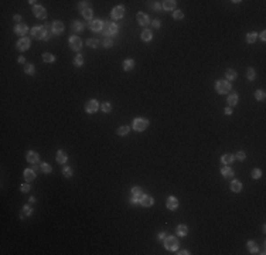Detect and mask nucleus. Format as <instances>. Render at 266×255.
Listing matches in <instances>:
<instances>
[{
	"label": "nucleus",
	"mask_w": 266,
	"mask_h": 255,
	"mask_svg": "<svg viewBox=\"0 0 266 255\" xmlns=\"http://www.w3.org/2000/svg\"><path fill=\"white\" fill-rule=\"evenodd\" d=\"M102 31H103V34H105V37H110V36L117 34L119 29H117V24H115V23L105 21V23H103V29H102Z\"/></svg>",
	"instance_id": "nucleus-1"
},
{
	"label": "nucleus",
	"mask_w": 266,
	"mask_h": 255,
	"mask_svg": "<svg viewBox=\"0 0 266 255\" xmlns=\"http://www.w3.org/2000/svg\"><path fill=\"white\" fill-rule=\"evenodd\" d=\"M178 245H180V241L176 237H166L164 238V247H166V249L176 251V249H178Z\"/></svg>",
	"instance_id": "nucleus-2"
},
{
	"label": "nucleus",
	"mask_w": 266,
	"mask_h": 255,
	"mask_svg": "<svg viewBox=\"0 0 266 255\" xmlns=\"http://www.w3.org/2000/svg\"><path fill=\"white\" fill-rule=\"evenodd\" d=\"M215 88H217V92H218V94H228V92L231 91V84H229L228 81L219 79V81H217Z\"/></svg>",
	"instance_id": "nucleus-3"
},
{
	"label": "nucleus",
	"mask_w": 266,
	"mask_h": 255,
	"mask_svg": "<svg viewBox=\"0 0 266 255\" xmlns=\"http://www.w3.org/2000/svg\"><path fill=\"white\" fill-rule=\"evenodd\" d=\"M149 126V121H146V119H135L133 121V129L135 130H138V132H143V130H146Z\"/></svg>",
	"instance_id": "nucleus-4"
},
{
	"label": "nucleus",
	"mask_w": 266,
	"mask_h": 255,
	"mask_svg": "<svg viewBox=\"0 0 266 255\" xmlns=\"http://www.w3.org/2000/svg\"><path fill=\"white\" fill-rule=\"evenodd\" d=\"M69 47H71V50H75V51L81 50V47H82V41H81V38H79V37H76V36L69 37Z\"/></svg>",
	"instance_id": "nucleus-5"
},
{
	"label": "nucleus",
	"mask_w": 266,
	"mask_h": 255,
	"mask_svg": "<svg viewBox=\"0 0 266 255\" xmlns=\"http://www.w3.org/2000/svg\"><path fill=\"white\" fill-rule=\"evenodd\" d=\"M31 36L37 40H45V30L44 27H34L31 30Z\"/></svg>",
	"instance_id": "nucleus-6"
},
{
	"label": "nucleus",
	"mask_w": 266,
	"mask_h": 255,
	"mask_svg": "<svg viewBox=\"0 0 266 255\" xmlns=\"http://www.w3.org/2000/svg\"><path fill=\"white\" fill-rule=\"evenodd\" d=\"M98 108H99V104H98V101H95V99H91V101H88L85 104V111L88 114H94V112H96Z\"/></svg>",
	"instance_id": "nucleus-7"
},
{
	"label": "nucleus",
	"mask_w": 266,
	"mask_h": 255,
	"mask_svg": "<svg viewBox=\"0 0 266 255\" xmlns=\"http://www.w3.org/2000/svg\"><path fill=\"white\" fill-rule=\"evenodd\" d=\"M130 193H132V199H130V200H132L133 204H136V203L140 201V199H142V196H143V194H142V190H140L139 187H133Z\"/></svg>",
	"instance_id": "nucleus-8"
},
{
	"label": "nucleus",
	"mask_w": 266,
	"mask_h": 255,
	"mask_svg": "<svg viewBox=\"0 0 266 255\" xmlns=\"http://www.w3.org/2000/svg\"><path fill=\"white\" fill-rule=\"evenodd\" d=\"M139 203H140L143 207H151V206L154 204V200H153V197H150V196H147V194H143Z\"/></svg>",
	"instance_id": "nucleus-9"
},
{
	"label": "nucleus",
	"mask_w": 266,
	"mask_h": 255,
	"mask_svg": "<svg viewBox=\"0 0 266 255\" xmlns=\"http://www.w3.org/2000/svg\"><path fill=\"white\" fill-rule=\"evenodd\" d=\"M33 11H34L35 17H38V19H45L47 17V11H45L43 6H34Z\"/></svg>",
	"instance_id": "nucleus-10"
},
{
	"label": "nucleus",
	"mask_w": 266,
	"mask_h": 255,
	"mask_svg": "<svg viewBox=\"0 0 266 255\" xmlns=\"http://www.w3.org/2000/svg\"><path fill=\"white\" fill-rule=\"evenodd\" d=\"M123 13H125V7L123 6H116V7H113V10H112V17L113 19H122L123 17Z\"/></svg>",
	"instance_id": "nucleus-11"
},
{
	"label": "nucleus",
	"mask_w": 266,
	"mask_h": 255,
	"mask_svg": "<svg viewBox=\"0 0 266 255\" xmlns=\"http://www.w3.org/2000/svg\"><path fill=\"white\" fill-rule=\"evenodd\" d=\"M17 48L22 50V51L28 50V48H30V40H28V38H20V40L17 41Z\"/></svg>",
	"instance_id": "nucleus-12"
},
{
	"label": "nucleus",
	"mask_w": 266,
	"mask_h": 255,
	"mask_svg": "<svg viewBox=\"0 0 266 255\" xmlns=\"http://www.w3.org/2000/svg\"><path fill=\"white\" fill-rule=\"evenodd\" d=\"M138 21L140 26H147L149 24V17H147V14H144L143 11H139L138 13Z\"/></svg>",
	"instance_id": "nucleus-13"
},
{
	"label": "nucleus",
	"mask_w": 266,
	"mask_h": 255,
	"mask_svg": "<svg viewBox=\"0 0 266 255\" xmlns=\"http://www.w3.org/2000/svg\"><path fill=\"white\" fill-rule=\"evenodd\" d=\"M166 204H167V208H169V210H176V208L178 207V200H177L176 197H169Z\"/></svg>",
	"instance_id": "nucleus-14"
},
{
	"label": "nucleus",
	"mask_w": 266,
	"mask_h": 255,
	"mask_svg": "<svg viewBox=\"0 0 266 255\" xmlns=\"http://www.w3.org/2000/svg\"><path fill=\"white\" fill-rule=\"evenodd\" d=\"M53 31L54 34H61L64 31V24L61 21H54L53 23Z\"/></svg>",
	"instance_id": "nucleus-15"
},
{
	"label": "nucleus",
	"mask_w": 266,
	"mask_h": 255,
	"mask_svg": "<svg viewBox=\"0 0 266 255\" xmlns=\"http://www.w3.org/2000/svg\"><path fill=\"white\" fill-rule=\"evenodd\" d=\"M102 29H103V21L94 20L91 23V30H92V31H101Z\"/></svg>",
	"instance_id": "nucleus-16"
},
{
	"label": "nucleus",
	"mask_w": 266,
	"mask_h": 255,
	"mask_svg": "<svg viewBox=\"0 0 266 255\" xmlns=\"http://www.w3.org/2000/svg\"><path fill=\"white\" fill-rule=\"evenodd\" d=\"M14 33H16L17 36H24V34L27 33V26H26V24H17V26L14 27Z\"/></svg>",
	"instance_id": "nucleus-17"
},
{
	"label": "nucleus",
	"mask_w": 266,
	"mask_h": 255,
	"mask_svg": "<svg viewBox=\"0 0 266 255\" xmlns=\"http://www.w3.org/2000/svg\"><path fill=\"white\" fill-rule=\"evenodd\" d=\"M67 160H68L67 153L63 152V150H58V152H57V162H58V163H61V164H64Z\"/></svg>",
	"instance_id": "nucleus-18"
},
{
	"label": "nucleus",
	"mask_w": 266,
	"mask_h": 255,
	"mask_svg": "<svg viewBox=\"0 0 266 255\" xmlns=\"http://www.w3.org/2000/svg\"><path fill=\"white\" fill-rule=\"evenodd\" d=\"M24 179L28 181V183L34 180V179H35V173H34V170H31V169L24 170Z\"/></svg>",
	"instance_id": "nucleus-19"
},
{
	"label": "nucleus",
	"mask_w": 266,
	"mask_h": 255,
	"mask_svg": "<svg viewBox=\"0 0 266 255\" xmlns=\"http://www.w3.org/2000/svg\"><path fill=\"white\" fill-rule=\"evenodd\" d=\"M27 162H28V163H33V164L37 163V162H38V155H37L35 152H28V153H27Z\"/></svg>",
	"instance_id": "nucleus-20"
},
{
	"label": "nucleus",
	"mask_w": 266,
	"mask_h": 255,
	"mask_svg": "<svg viewBox=\"0 0 266 255\" xmlns=\"http://www.w3.org/2000/svg\"><path fill=\"white\" fill-rule=\"evenodd\" d=\"M133 67H135V61H133L132 58L125 60V63H123V70H125V71H130V70H133Z\"/></svg>",
	"instance_id": "nucleus-21"
},
{
	"label": "nucleus",
	"mask_w": 266,
	"mask_h": 255,
	"mask_svg": "<svg viewBox=\"0 0 266 255\" xmlns=\"http://www.w3.org/2000/svg\"><path fill=\"white\" fill-rule=\"evenodd\" d=\"M140 37H142V40H143V41H150L153 36H151V31H150V30L144 29V30L142 31V34H140Z\"/></svg>",
	"instance_id": "nucleus-22"
},
{
	"label": "nucleus",
	"mask_w": 266,
	"mask_h": 255,
	"mask_svg": "<svg viewBox=\"0 0 266 255\" xmlns=\"http://www.w3.org/2000/svg\"><path fill=\"white\" fill-rule=\"evenodd\" d=\"M176 7V1L174 0H166V1H163V9H166V10H173Z\"/></svg>",
	"instance_id": "nucleus-23"
},
{
	"label": "nucleus",
	"mask_w": 266,
	"mask_h": 255,
	"mask_svg": "<svg viewBox=\"0 0 266 255\" xmlns=\"http://www.w3.org/2000/svg\"><path fill=\"white\" fill-rule=\"evenodd\" d=\"M241 189H242V184H241V181L234 180L232 183H231V190L234 191V193H238V191H241Z\"/></svg>",
	"instance_id": "nucleus-24"
},
{
	"label": "nucleus",
	"mask_w": 266,
	"mask_h": 255,
	"mask_svg": "<svg viewBox=\"0 0 266 255\" xmlns=\"http://www.w3.org/2000/svg\"><path fill=\"white\" fill-rule=\"evenodd\" d=\"M44 30H45V40H48L51 36L54 34L53 31V24H45L44 26Z\"/></svg>",
	"instance_id": "nucleus-25"
},
{
	"label": "nucleus",
	"mask_w": 266,
	"mask_h": 255,
	"mask_svg": "<svg viewBox=\"0 0 266 255\" xmlns=\"http://www.w3.org/2000/svg\"><path fill=\"white\" fill-rule=\"evenodd\" d=\"M221 174H222L224 177H232L234 176V170L231 169V167H222L221 169Z\"/></svg>",
	"instance_id": "nucleus-26"
},
{
	"label": "nucleus",
	"mask_w": 266,
	"mask_h": 255,
	"mask_svg": "<svg viewBox=\"0 0 266 255\" xmlns=\"http://www.w3.org/2000/svg\"><path fill=\"white\" fill-rule=\"evenodd\" d=\"M31 214H33L31 207H30V206H24V207H23V212L20 214V217L24 218V217H28V215H31Z\"/></svg>",
	"instance_id": "nucleus-27"
},
{
	"label": "nucleus",
	"mask_w": 266,
	"mask_h": 255,
	"mask_svg": "<svg viewBox=\"0 0 266 255\" xmlns=\"http://www.w3.org/2000/svg\"><path fill=\"white\" fill-rule=\"evenodd\" d=\"M177 234L178 235H181V237H184V235H187L188 234V228H187V225H178L177 227Z\"/></svg>",
	"instance_id": "nucleus-28"
},
{
	"label": "nucleus",
	"mask_w": 266,
	"mask_h": 255,
	"mask_svg": "<svg viewBox=\"0 0 266 255\" xmlns=\"http://www.w3.org/2000/svg\"><path fill=\"white\" fill-rule=\"evenodd\" d=\"M236 104H238V95L236 94H231V95L228 96V105L235 106Z\"/></svg>",
	"instance_id": "nucleus-29"
},
{
	"label": "nucleus",
	"mask_w": 266,
	"mask_h": 255,
	"mask_svg": "<svg viewBox=\"0 0 266 255\" xmlns=\"http://www.w3.org/2000/svg\"><path fill=\"white\" fill-rule=\"evenodd\" d=\"M221 162H222L224 164L232 163V162H234V155H224L222 157H221Z\"/></svg>",
	"instance_id": "nucleus-30"
},
{
	"label": "nucleus",
	"mask_w": 266,
	"mask_h": 255,
	"mask_svg": "<svg viewBox=\"0 0 266 255\" xmlns=\"http://www.w3.org/2000/svg\"><path fill=\"white\" fill-rule=\"evenodd\" d=\"M129 130H130L129 126H120V128H117V135L119 136H126L129 133Z\"/></svg>",
	"instance_id": "nucleus-31"
},
{
	"label": "nucleus",
	"mask_w": 266,
	"mask_h": 255,
	"mask_svg": "<svg viewBox=\"0 0 266 255\" xmlns=\"http://www.w3.org/2000/svg\"><path fill=\"white\" fill-rule=\"evenodd\" d=\"M248 248H249V251H251L252 254H258V252H259V248H258V245H256L253 241H249V242H248Z\"/></svg>",
	"instance_id": "nucleus-32"
},
{
	"label": "nucleus",
	"mask_w": 266,
	"mask_h": 255,
	"mask_svg": "<svg viewBox=\"0 0 266 255\" xmlns=\"http://www.w3.org/2000/svg\"><path fill=\"white\" fill-rule=\"evenodd\" d=\"M43 60L45 63H54L55 61V57L51 53H44L43 54Z\"/></svg>",
	"instance_id": "nucleus-33"
},
{
	"label": "nucleus",
	"mask_w": 266,
	"mask_h": 255,
	"mask_svg": "<svg viewBox=\"0 0 266 255\" xmlns=\"http://www.w3.org/2000/svg\"><path fill=\"white\" fill-rule=\"evenodd\" d=\"M246 77H248V79H251V81H253L256 78V72L253 68H248L246 70Z\"/></svg>",
	"instance_id": "nucleus-34"
},
{
	"label": "nucleus",
	"mask_w": 266,
	"mask_h": 255,
	"mask_svg": "<svg viewBox=\"0 0 266 255\" xmlns=\"http://www.w3.org/2000/svg\"><path fill=\"white\" fill-rule=\"evenodd\" d=\"M102 45H103V47H106V48H110V47L113 45L112 38H110V37H105V38L102 40Z\"/></svg>",
	"instance_id": "nucleus-35"
},
{
	"label": "nucleus",
	"mask_w": 266,
	"mask_h": 255,
	"mask_svg": "<svg viewBox=\"0 0 266 255\" xmlns=\"http://www.w3.org/2000/svg\"><path fill=\"white\" fill-rule=\"evenodd\" d=\"M256 38H258V34H256V33H249V34H246V41L248 42H255Z\"/></svg>",
	"instance_id": "nucleus-36"
},
{
	"label": "nucleus",
	"mask_w": 266,
	"mask_h": 255,
	"mask_svg": "<svg viewBox=\"0 0 266 255\" xmlns=\"http://www.w3.org/2000/svg\"><path fill=\"white\" fill-rule=\"evenodd\" d=\"M82 64H84V57L78 54V55H76V57L74 58V65H76V67H81Z\"/></svg>",
	"instance_id": "nucleus-37"
},
{
	"label": "nucleus",
	"mask_w": 266,
	"mask_h": 255,
	"mask_svg": "<svg viewBox=\"0 0 266 255\" xmlns=\"http://www.w3.org/2000/svg\"><path fill=\"white\" fill-rule=\"evenodd\" d=\"M86 9H91V7H89V3H88V1H81V3L78 4V10L81 11V13H82L84 10H86Z\"/></svg>",
	"instance_id": "nucleus-38"
},
{
	"label": "nucleus",
	"mask_w": 266,
	"mask_h": 255,
	"mask_svg": "<svg viewBox=\"0 0 266 255\" xmlns=\"http://www.w3.org/2000/svg\"><path fill=\"white\" fill-rule=\"evenodd\" d=\"M82 29H84L82 23H79V21H74V23H72V30H75V31H81Z\"/></svg>",
	"instance_id": "nucleus-39"
},
{
	"label": "nucleus",
	"mask_w": 266,
	"mask_h": 255,
	"mask_svg": "<svg viewBox=\"0 0 266 255\" xmlns=\"http://www.w3.org/2000/svg\"><path fill=\"white\" fill-rule=\"evenodd\" d=\"M24 71H26V74L33 75V74H34V65H31V64H27V65L24 67Z\"/></svg>",
	"instance_id": "nucleus-40"
},
{
	"label": "nucleus",
	"mask_w": 266,
	"mask_h": 255,
	"mask_svg": "<svg viewBox=\"0 0 266 255\" xmlns=\"http://www.w3.org/2000/svg\"><path fill=\"white\" fill-rule=\"evenodd\" d=\"M88 45L92 47V48H98L99 47V41L95 40V38H91V40H88Z\"/></svg>",
	"instance_id": "nucleus-41"
},
{
	"label": "nucleus",
	"mask_w": 266,
	"mask_h": 255,
	"mask_svg": "<svg viewBox=\"0 0 266 255\" xmlns=\"http://www.w3.org/2000/svg\"><path fill=\"white\" fill-rule=\"evenodd\" d=\"M41 170H43V173H51L53 167H51L48 163H43V164H41Z\"/></svg>",
	"instance_id": "nucleus-42"
},
{
	"label": "nucleus",
	"mask_w": 266,
	"mask_h": 255,
	"mask_svg": "<svg viewBox=\"0 0 266 255\" xmlns=\"http://www.w3.org/2000/svg\"><path fill=\"white\" fill-rule=\"evenodd\" d=\"M82 16L85 17L86 20H91V19H92V10H91V9H86V10H84V11H82Z\"/></svg>",
	"instance_id": "nucleus-43"
},
{
	"label": "nucleus",
	"mask_w": 266,
	"mask_h": 255,
	"mask_svg": "<svg viewBox=\"0 0 266 255\" xmlns=\"http://www.w3.org/2000/svg\"><path fill=\"white\" fill-rule=\"evenodd\" d=\"M255 98L258 101H263V99H265V92H263V91H256Z\"/></svg>",
	"instance_id": "nucleus-44"
},
{
	"label": "nucleus",
	"mask_w": 266,
	"mask_h": 255,
	"mask_svg": "<svg viewBox=\"0 0 266 255\" xmlns=\"http://www.w3.org/2000/svg\"><path fill=\"white\" fill-rule=\"evenodd\" d=\"M226 78L228 79H235L236 78V72H235L234 70H228L226 71Z\"/></svg>",
	"instance_id": "nucleus-45"
},
{
	"label": "nucleus",
	"mask_w": 266,
	"mask_h": 255,
	"mask_svg": "<svg viewBox=\"0 0 266 255\" xmlns=\"http://www.w3.org/2000/svg\"><path fill=\"white\" fill-rule=\"evenodd\" d=\"M63 174H64L65 177H71V176H72V169H71V167H64Z\"/></svg>",
	"instance_id": "nucleus-46"
},
{
	"label": "nucleus",
	"mask_w": 266,
	"mask_h": 255,
	"mask_svg": "<svg viewBox=\"0 0 266 255\" xmlns=\"http://www.w3.org/2000/svg\"><path fill=\"white\" fill-rule=\"evenodd\" d=\"M102 111H103V112H110V111H112V105H110L109 102L102 104Z\"/></svg>",
	"instance_id": "nucleus-47"
},
{
	"label": "nucleus",
	"mask_w": 266,
	"mask_h": 255,
	"mask_svg": "<svg viewBox=\"0 0 266 255\" xmlns=\"http://www.w3.org/2000/svg\"><path fill=\"white\" fill-rule=\"evenodd\" d=\"M260 176H262V171H260L259 169H253V170H252V177H253V179H259Z\"/></svg>",
	"instance_id": "nucleus-48"
},
{
	"label": "nucleus",
	"mask_w": 266,
	"mask_h": 255,
	"mask_svg": "<svg viewBox=\"0 0 266 255\" xmlns=\"http://www.w3.org/2000/svg\"><path fill=\"white\" fill-rule=\"evenodd\" d=\"M183 11H180V10H176L174 11V14H173V17L176 19V20H180V19H183Z\"/></svg>",
	"instance_id": "nucleus-49"
},
{
	"label": "nucleus",
	"mask_w": 266,
	"mask_h": 255,
	"mask_svg": "<svg viewBox=\"0 0 266 255\" xmlns=\"http://www.w3.org/2000/svg\"><path fill=\"white\" fill-rule=\"evenodd\" d=\"M235 157H236L238 160H244L245 157H246V155H245L244 152H238V153L235 155Z\"/></svg>",
	"instance_id": "nucleus-50"
},
{
	"label": "nucleus",
	"mask_w": 266,
	"mask_h": 255,
	"mask_svg": "<svg viewBox=\"0 0 266 255\" xmlns=\"http://www.w3.org/2000/svg\"><path fill=\"white\" fill-rule=\"evenodd\" d=\"M20 190H22L23 193H27V191H30V184H22Z\"/></svg>",
	"instance_id": "nucleus-51"
},
{
	"label": "nucleus",
	"mask_w": 266,
	"mask_h": 255,
	"mask_svg": "<svg viewBox=\"0 0 266 255\" xmlns=\"http://www.w3.org/2000/svg\"><path fill=\"white\" fill-rule=\"evenodd\" d=\"M151 24H153V27H154V29H160V24H161V23H160V20H153Z\"/></svg>",
	"instance_id": "nucleus-52"
},
{
	"label": "nucleus",
	"mask_w": 266,
	"mask_h": 255,
	"mask_svg": "<svg viewBox=\"0 0 266 255\" xmlns=\"http://www.w3.org/2000/svg\"><path fill=\"white\" fill-rule=\"evenodd\" d=\"M166 237H167V235H166L164 233H160L159 234V240H161V241H164V238H166Z\"/></svg>",
	"instance_id": "nucleus-53"
},
{
	"label": "nucleus",
	"mask_w": 266,
	"mask_h": 255,
	"mask_svg": "<svg viewBox=\"0 0 266 255\" xmlns=\"http://www.w3.org/2000/svg\"><path fill=\"white\" fill-rule=\"evenodd\" d=\"M260 40H262V41H265V40H266V33L265 31L260 33Z\"/></svg>",
	"instance_id": "nucleus-54"
},
{
	"label": "nucleus",
	"mask_w": 266,
	"mask_h": 255,
	"mask_svg": "<svg viewBox=\"0 0 266 255\" xmlns=\"http://www.w3.org/2000/svg\"><path fill=\"white\" fill-rule=\"evenodd\" d=\"M225 114H226V115H231V114H232V108H226V109H225Z\"/></svg>",
	"instance_id": "nucleus-55"
},
{
	"label": "nucleus",
	"mask_w": 266,
	"mask_h": 255,
	"mask_svg": "<svg viewBox=\"0 0 266 255\" xmlns=\"http://www.w3.org/2000/svg\"><path fill=\"white\" fill-rule=\"evenodd\" d=\"M153 9H156V10H160V9H161V6H160L159 3H156V4H153Z\"/></svg>",
	"instance_id": "nucleus-56"
},
{
	"label": "nucleus",
	"mask_w": 266,
	"mask_h": 255,
	"mask_svg": "<svg viewBox=\"0 0 266 255\" xmlns=\"http://www.w3.org/2000/svg\"><path fill=\"white\" fill-rule=\"evenodd\" d=\"M17 61H19L20 64H23L24 61H26V58H24V57H19V58H17Z\"/></svg>",
	"instance_id": "nucleus-57"
},
{
	"label": "nucleus",
	"mask_w": 266,
	"mask_h": 255,
	"mask_svg": "<svg viewBox=\"0 0 266 255\" xmlns=\"http://www.w3.org/2000/svg\"><path fill=\"white\" fill-rule=\"evenodd\" d=\"M178 254H180V255H187V254H190V252H188L187 249H183V251H180Z\"/></svg>",
	"instance_id": "nucleus-58"
},
{
	"label": "nucleus",
	"mask_w": 266,
	"mask_h": 255,
	"mask_svg": "<svg viewBox=\"0 0 266 255\" xmlns=\"http://www.w3.org/2000/svg\"><path fill=\"white\" fill-rule=\"evenodd\" d=\"M14 20H16V21H20V20H22V16H20V14H16V16H14Z\"/></svg>",
	"instance_id": "nucleus-59"
}]
</instances>
